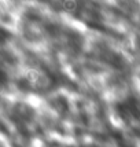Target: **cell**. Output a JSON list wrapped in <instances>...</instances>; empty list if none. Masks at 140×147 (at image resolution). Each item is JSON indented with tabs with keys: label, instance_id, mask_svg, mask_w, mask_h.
<instances>
[{
	"label": "cell",
	"instance_id": "6da1fadb",
	"mask_svg": "<svg viewBox=\"0 0 140 147\" xmlns=\"http://www.w3.org/2000/svg\"><path fill=\"white\" fill-rule=\"evenodd\" d=\"M115 114L125 124H140V100L133 95H128L114 105Z\"/></svg>",
	"mask_w": 140,
	"mask_h": 147
},
{
	"label": "cell",
	"instance_id": "7a4b0ae2",
	"mask_svg": "<svg viewBox=\"0 0 140 147\" xmlns=\"http://www.w3.org/2000/svg\"><path fill=\"white\" fill-rule=\"evenodd\" d=\"M8 81H10V77H8V73L4 67L0 66V88H4L8 85Z\"/></svg>",
	"mask_w": 140,
	"mask_h": 147
},
{
	"label": "cell",
	"instance_id": "3957f363",
	"mask_svg": "<svg viewBox=\"0 0 140 147\" xmlns=\"http://www.w3.org/2000/svg\"><path fill=\"white\" fill-rule=\"evenodd\" d=\"M0 147H4V146H3V143H1V142H0Z\"/></svg>",
	"mask_w": 140,
	"mask_h": 147
}]
</instances>
